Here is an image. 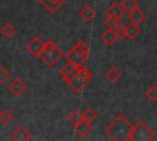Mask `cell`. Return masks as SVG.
Masks as SVG:
<instances>
[{
	"instance_id": "obj_26",
	"label": "cell",
	"mask_w": 157,
	"mask_h": 141,
	"mask_svg": "<svg viewBox=\"0 0 157 141\" xmlns=\"http://www.w3.org/2000/svg\"><path fill=\"white\" fill-rule=\"evenodd\" d=\"M76 67V65H74V64H71V63H66L64 66H61V69H60V71H59V74H60V76L63 77V76H65L67 72H70L72 69H75Z\"/></svg>"
},
{
	"instance_id": "obj_12",
	"label": "cell",
	"mask_w": 157,
	"mask_h": 141,
	"mask_svg": "<svg viewBox=\"0 0 157 141\" xmlns=\"http://www.w3.org/2000/svg\"><path fill=\"white\" fill-rule=\"evenodd\" d=\"M145 20H146V13H145L142 10H140L139 7L129 12V21H130V23H132V25L139 26V25H141Z\"/></svg>"
},
{
	"instance_id": "obj_24",
	"label": "cell",
	"mask_w": 157,
	"mask_h": 141,
	"mask_svg": "<svg viewBox=\"0 0 157 141\" xmlns=\"http://www.w3.org/2000/svg\"><path fill=\"white\" fill-rule=\"evenodd\" d=\"M81 69H82V66H76V67H75V69H72L70 72H67L65 76H63V80L69 85V83L71 82V80H72V78H74V77H75V76L81 71Z\"/></svg>"
},
{
	"instance_id": "obj_11",
	"label": "cell",
	"mask_w": 157,
	"mask_h": 141,
	"mask_svg": "<svg viewBox=\"0 0 157 141\" xmlns=\"http://www.w3.org/2000/svg\"><path fill=\"white\" fill-rule=\"evenodd\" d=\"M118 39H119V38H118V34H117L115 29H112V28H107V29L101 34V40H102L105 45H108V47L115 44V42H117Z\"/></svg>"
},
{
	"instance_id": "obj_14",
	"label": "cell",
	"mask_w": 157,
	"mask_h": 141,
	"mask_svg": "<svg viewBox=\"0 0 157 141\" xmlns=\"http://www.w3.org/2000/svg\"><path fill=\"white\" fill-rule=\"evenodd\" d=\"M0 33H1V36H2L4 38L11 39V38L16 34V28H15V26H13L11 22H5V23L1 26V28H0Z\"/></svg>"
},
{
	"instance_id": "obj_27",
	"label": "cell",
	"mask_w": 157,
	"mask_h": 141,
	"mask_svg": "<svg viewBox=\"0 0 157 141\" xmlns=\"http://www.w3.org/2000/svg\"><path fill=\"white\" fill-rule=\"evenodd\" d=\"M115 32H117V34H118V38L119 39H125L126 38V33H125V26H123V25H120L117 29H115Z\"/></svg>"
},
{
	"instance_id": "obj_13",
	"label": "cell",
	"mask_w": 157,
	"mask_h": 141,
	"mask_svg": "<svg viewBox=\"0 0 157 141\" xmlns=\"http://www.w3.org/2000/svg\"><path fill=\"white\" fill-rule=\"evenodd\" d=\"M78 16L86 22H91L96 16V11L94 9L91 7V5H83L78 11Z\"/></svg>"
},
{
	"instance_id": "obj_8",
	"label": "cell",
	"mask_w": 157,
	"mask_h": 141,
	"mask_svg": "<svg viewBox=\"0 0 157 141\" xmlns=\"http://www.w3.org/2000/svg\"><path fill=\"white\" fill-rule=\"evenodd\" d=\"M124 15H125V11L119 2H112L105 10V16H109L117 20H120Z\"/></svg>"
},
{
	"instance_id": "obj_21",
	"label": "cell",
	"mask_w": 157,
	"mask_h": 141,
	"mask_svg": "<svg viewBox=\"0 0 157 141\" xmlns=\"http://www.w3.org/2000/svg\"><path fill=\"white\" fill-rule=\"evenodd\" d=\"M103 23L108 28H112V29H117L121 25L120 23V20H117V18H113V17H109V16H105V18L103 20Z\"/></svg>"
},
{
	"instance_id": "obj_4",
	"label": "cell",
	"mask_w": 157,
	"mask_h": 141,
	"mask_svg": "<svg viewBox=\"0 0 157 141\" xmlns=\"http://www.w3.org/2000/svg\"><path fill=\"white\" fill-rule=\"evenodd\" d=\"M156 137V132L153 129H151L146 121L140 120L135 125H132L129 137V141H151Z\"/></svg>"
},
{
	"instance_id": "obj_19",
	"label": "cell",
	"mask_w": 157,
	"mask_h": 141,
	"mask_svg": "<svg viewBox=\"0 0 157 141\" xmlns=\"http://www.w3.org/2000/svg\"><path fill=\"white\" fill-rule=\"evenodd\" d=\"M120 5L124 9V11L129 13L130 11H132V10L139 7V1L137 0H123L120 2Z\"/></svg>"
},
{
	"instance_id": "obj_28",
	"label": "cell",
	"mask_w": 157,
	"mask_h": 141,
	"mask_svg": "<svg viewBox=\"0 0 157 141\" xmlns=\"http://www.w3.org/2000/svg\"><path fill=\"white\" fill-rule=\"evenodd\" d=\"M52 1H53V2H55L56 5H59V6H61V5H63V4H64V2L66 1V0H52Z\"/></svg>"
},
{
	"instance_id": "obj_7",
	"label": "cell",
	"mask_w": 157,
	"mask_h": 141,
	"mask_svg": "<svg viewBox=\"0 0 157 141\" xmlns=\"http://www.w3.org/2000/svg\"><path fill=\"white\" fill-rule=\"evenodd\" d=\"M7 88L13 96H21L27 90V83L22 78H13L7 85Z\"/></svg>"
},
{
	"instance_id": "obj_18",
	"label": "cell",
	"mask_w": 157,
	"mask_h": 141,
	"mask_svg": "<svg viewBox=\"0 0 157 141\" xmlns=\"http://www.w3.org/2000/svg\"><path fill=\"white\" fill-rule=\"evenodd\" d=\"M13 120V114L9 109H4L0 112V124L2 125H9Z\"/></svg>"
},
{
	"instance_id": "obj_25",
	"label": "cell",
	"mask_w": 157,
	"mask_h": 141,
	"mask_svg": "<svg viewBox=\"0 0 157 141\" xmlns=\"http://www.w3.org/2000/svg\"><path fill=\"white\" fill-rule=\"evenodd\" d=\"M10 77H11V72L7 69H5L4 66H0V85L7 82L10 80Z\"/></svg>"
},
{
	"instance_id": "obj_23",
	"label": "cell",
	"mask_w": 157,
	"mask_h": 141,
	"mask_svg": "<svg viewBox=\"0 0 157 141\" xmlns=\"http://www.w3.org/2000/svg\"><path fill=\"white\" fill-rule=\"evenodd\" d=\"M67 119H69V121L72 124V126H75L78 121H81V120H82V114H81V112H80V110H72V112L69 114Z\"/></svg>"
},
{
	"instance_id": "obj_6",
	"label": "cell",
	"mask_w": 157,
	"mask_h": 141,
	"mask_svg": "<svg viewBox=\"0 0 157 141\" xmlns=\"http://www.w3.org/2000/svg\"><path fill=\"white\" fill-rule=\"evenodd\" d=\"M43 47H44V42L40 39V37L36 36V37H32L31 40L26 44V50L31 56L39 58V55L43 50Z\"/></svg>"
},
{
	"instance_id": "obj_1",
	"label": "cell",
	"mask_w": 157,
	"mask_h": 141,
	"mask_svg": "<svg viewBox=\"0 0 157 141\" xmlns=\"http://www.w3.org/2000/svg\"><path fill=\"white\" fill-rule=\"evenodd\" d=\"M132 124L126 119L125 115L118 114L105 128V134L109 139L114 141H124L128 140Z\"/></svg>"
},
{
	"instance_id": "obj_17",
	"label": "cell",
	"mask_w": 157,
	"mask_h": 141,
	"mask_svg": "<svg viewBox=\"0 0 157 141\" xmlns=\"http://www.w3.org/2000/svg\"><path fill=\"white\" fill-rule=\"evenodd\" d=\"M125 33H126L128 39H135L140 34V28H139V26L130 23V25L125 26Z\"/></svg>"
},
{
	"instance_id": "obj_15",
	"label": "cell",
	"mask_w": 157,
	"mask_h": 141,
	"mask_svg": "<svg viewBox=\"0 0 157 141\" xmlns=\"http://www.w3.org/2000/svg\"><path fill=\"white\" fill-rule=\"evenodd\" d=\"M105 78H107L109 82H112V83H117V82L121 78V74H120V71H119L115 66H112L110 69L107 70V72H105Z\"/></svg>"
},
{
	"instance_id": "obj_20",
	"label": "cell",
	"mask_w": 157,
	"mask_h": 141,
	"mask_svg": "<svg viewBox=\"0 0 157 141\" xmlns=\"http://www.w3.org/2000/svg\"><path fill=\"white\" fill-rule=\"evenodd\" d=\"M81 114H82V119L86 120V121H88V123H93L96 120V116H97V113L92 108L85 109L83 112H81Z\"/></svg>"
},
{
	"instance_id": "obj_16",
	"label": "cell",
	"mask_w": 157,
	"mask_h": 141,
	"mask_svg": "<svg viewBox=\"0 0 157 141\" xmlns=\"http://www.w3.org/2000/svg\"><path fill=\"white\" fill-rule=\"evenodd\" d=\"M37 1L50 13H56L59 11V9H60V6L56 5L55 2H53L52 0H37Z\"/></svg>"
},
{
	"instance_id": "obj_2",
	"label": "cell",
	"mask_w": 157,
	"mask_h": 141,
	"mask_svg": "<svg viewBox=\"0 0 157 141\" xmlns=\"http://www.w3.org/2000/svg\"><path fill=\"white\" fill-rule=\"evenodd\" d=\"M64 55L69 63L76 66H85V64L90 59V47L86 42L78 40Z\"/></svg>"
},
{
	"instance_id": "obj_3",
	"label": "cell",
	"mask_w": 157,
	"mask_h": 141,
	"mask_svg": "<svg viewBox=\"0 0 157 141\" xmlns=\"http://www.w3.org/2000/svg\"><path fill=\"white\" fill-rule=\"evenodd\" d=\"M64 56V51L54 43V40L48 39L47 42H44V47L43 50L39 55V60L48 67H53L55 64H58V61Z\"/></svg>"
},
{
	"instance_id": "obj_5",
	"label": "cell",
	"mask_w": 157,
	"mask_h": 141,
	"mask_svg": "<svg viewBox=\"0 0 157 141\" xmlns=\"http://www.w3.org/2000/svg\"><path fill=\"white\" fill-rule=\"evenodd\" d=\"M91 81V70L82 66L81 71L71 80V82L69 83V86L71 87V90H74L75 92L80 93L85 90V87L87 86V83Z\"/></svg>"
},
{
	"instance_id": "obj_22",
	"label": "cell",
	"mask_w": 157,
	"mask_h": 141,
	"mask_svg": "<svg viewBox=\"0 0 157 141\" xmlns=\"http://www.w3.org/2000/svg\"><path fill=\"white\" fill-rule=\"evenodd\" d=\"M146 97L151 102H157V85H151L148 90L145 92Z\"/></svg>"
},
{
	"instance_id": "obj_10",
	"label": "cell",
	"mask_w": 157,
	"mask_h": 141,
	"mask_svg": "<svg viewBox=\"0 0 157 141\" xmlns=\"http://www.w3.org/2000/svg\"><path fill=\"white\" fill-rule=\"evenodd\" d=\"M74 129H75V132H76L77 137L83 139V137H86V136L91 132L92 125H91V123H88V121H86V120L82 119L81 121H78V123L74 126Z\"/></svg>"
},
{
	"instance_id": "obj_9",
	"label": "cell",
	"mask_w": 157,
	"mask_h": 141,
	"mask_svg": "<svg viewBox=\"0 0 157 141\" xmlns=\"http://www.w3.org/2000/svg\"><path fill=\"white\" fill-rule=\"evenodd\" d=\"M11 139L16 141H28L32 139V132L27 130L25 126H18L12 131Z\"/></svg>"
}]
</instances>
